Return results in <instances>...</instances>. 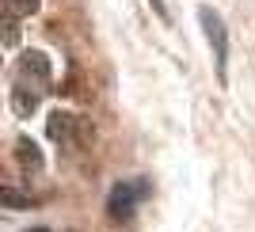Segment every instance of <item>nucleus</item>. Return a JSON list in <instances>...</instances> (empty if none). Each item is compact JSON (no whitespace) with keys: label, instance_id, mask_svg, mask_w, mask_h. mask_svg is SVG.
<instances>
[{"label":"nucleus","instance_id":"nucleus-1","mask_svg":"<svg viewBox=\"0 0 255 232\" xmlns=\"http://www.w3.org/2000/svg\"><path fill=\"white\" fill-rule=\"evenodd\" d=\"M145 194H149V183H145V179L118 183V187L111 190V198H107V213H111L115 221H129V217H133V210L145 202Z\"/></svg>","mask_w":255,"mask_h":232},{"label":"nucleus","instance_id":"nucleus-2","mask_svg":"<svg viewBox=\"0 0 255 232\" xmlns=\"http://www.w3.org/2000/svg\"><path fill=\"white\" fill-rule=\"evenodd\" d=\"M198 23H202L206 38L213 46V57H217V76L225 80V65H229V34H225V19L213 8H198Z\"/></svg>","mask_w":255,"mask_h":232},{"label":"nucleus","instance_id":"nucleus-3","mask_svg":"<svg viewBox=\"0 0 255 232\" xmlns=\"http://www.w3.org/2000/svg\"><path fill=\"white\" fill-rule=\"evenodd\" d=\"M0 206H4V210H31L34 198L23 194V190H15V187H0Z\"/></svg>","mask_w":255,"mask_h":232},{"label":"nucleus","instance_id":"nucleus-4","mask_svg":"<svg viewBox=\"0 0 255 232\" xmlns=\"http://www.w3.org/2000/svg\"><path fill=\"white\" fill-rule=\"evenodd\" d=\"M15 152L23 156V168H27V171H38V168H42V156H38V145H31L27 137H23L19 145H15Z\"/></svg>","mask_w":255,"mask_h":232},{"label":"nucleus","instance_id":"nucleus-5","mask_svg":"<svg viewBox=\"0 0 255 232\" xmlns=\"http://www.w3.org/2000/svg\"><path fill=\"white\" fill-rule=\"evenodd\" d=\"M15 11H34V0H15Z\"/></svg>","mask_w":255,"mask_h":232},{"label":"nucleus","instance_id":"nucleus-6","mask_svg":"<svg viewBox=\"0 0 255 232\" xmlns=\"http://www.w3.org/2000/svg\"><path fill=\"white\" fill-rule=\"evenodd\" d=\"M27 232H50V229H27Z\"/></svg>","mask_w":255,"mask_h":232}]
</instances>
